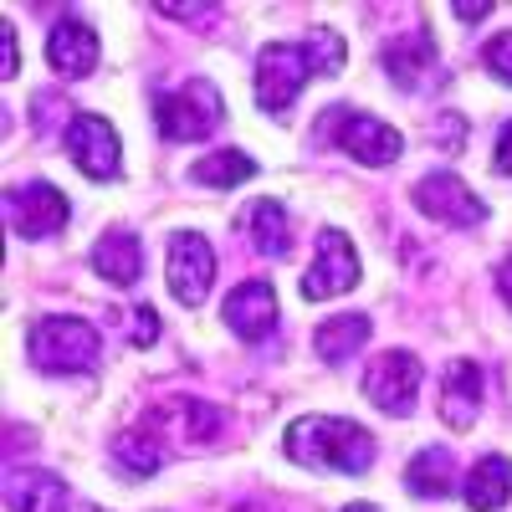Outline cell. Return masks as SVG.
<instances>
[{
  "mask_svg": "<svg viewBox=\"0 0 512 512\" xmlns=\"http://www.w3.org/2000/svg\"><path fill=\"white\" fill-rule=\"evenodd\" d=\"M384 72H390L400 88H415V82L436 67V47H431V31H410V36H395L390 47L379 52Z\"/></svg>",
  "mask_w": 512,
  "mask_h": 512,
  "instance_id": "cell-22",
  "label": "cell"
},
{
  "mask_svg": "<svg viewBox=\"0 0 512 512\" xmlns=\"http://www.w3.org/2000/svg\"><path fill=\"white\" fill-rule=\"evenodd\" d=\"M88 262H93V272H98L103 282H113V287H134V282H139V272H144L139 236L128 231V226L103 231V236L93 241V251H88Z\"/></svg>",
  "mask_w": 512,
  "mask_h": 512,
  "instance_id": "cell-17",
  "label": "cell"
},
{
  "mask_svg": "<svg viewBox=\"0 0 512 512\" xmlns=\"http://www.w3.org/2000/svg\"><path fill=\"white\" fill-rule=\"evenodd\" d=\"M98 354H103V338L88 318L52 313L31 328V364L47 374H82L98 364Z\"/></svg>",
  "mask_w": 512,
  "mask_h": 512,
  "instance_id": "cell-2",
  "label": "cell"
},
{
  "mask_svg": "<svg viewBox=\"0 0 512 512\" xmlns=\"http://www.w3.org/2000/svg\"><path fill=\"white\" fill-rule=\"evenodd\" d=\"M241 231L251 236V246L262 256H287V246H292V221H287L282 200H251L241 210Z\"/></svg>",
  "mask_w": 512,
  "mask_h": 512,
  "instance_id": "cell-21",
  "label": "cell"
},
{
  "mask_svg": "<svg viewBox=\"0 0 512 512\" xmlns=\"http://www.w3.org/2000/svg\"><path fill=\"white\" fill-rule=\"evenodd\" d=\"M282 446L297 466H313V472L359 477V472L374 466V436L349 415H303V420H292Z\"/></svg>",
  "mask_w": 512,
  "mask_h": 512,
  "instance_id": "cell-1",
  "label": "cell"
},
{
  "mask_svg": "<svg viewBox=\"0 0 512 512\" xmlns=\"http://www.w3.org/2000/svg\"><path fill=\"white\" fill-rule=\"evenodd\" d=\"M405 487L425 502H436V497H451L456 487V456L446 446H425L410 466H405Z\"/></svg>",
  "mask_w": 512,
  "mask_h": 512,
  "instance_id": "cell-23",
  "label": "cell"
},
{
  "mask_svg": "<svg viewBox=\"0 0 512 512\" xmlns=\"http://www.w3.org/2000/svg\"><path fill=\"white\" fill-rule=\"evenodd\" d=\"M128 338H134V349H154L159 344V313L154 308H134V318H128Z\"/></svg>",
  "mask_w": 512,
  "mask_h": 512,
  "instance_id": "cell-27",
  "label": "cell"
},
{
  "mask_svg": "<svg viewBox=\"0 0 512 512\" xmlns=\"http://www.w3.org/2000/svg\"><path fill=\"white\" fill-rule=\"evenodd\" d=\"M436 128H441V134H436L441 144H451V139L461 144V139H466V134H461V128H466V123H461V118H451V113H441V118H436Z\"/></svg>",
  "mask_w": 512,
  "mask_h": 512,
  "instance_id": "cell-31",
  "label": "cell"
},
{
  "mask_svg": "<svg viewBox=\"0 0 512 512\" xmlns=\"http://www.w3.org/2000/svg\"><path fill=\"white\" fill-rule=\"evenodd\" d=\"M47 62L57 77H88L98 67V31L82 16H62L47 31Z\"/></svg>",
  "mask_w": 512,
  "mask_h": 512,
  "instance_id": "cell-14",
  "label": "cell"
},
{
  "mask_svg": "<svg viewBox=\"0 0 512 512\" xmlns=\"http://www.w3.org/2000/svg\"><path fill=\"white\" fill-rule=\"evenodd\" d=\"M313 77L303 47H292V41H267L262 52H256V103L267 113H287L303 93V82Z\"/></svg>",
  "mask_w": 512,
  "mask_h": 512,
  "instance_id": "cell-8",
  "label": "cell"
},
{
  "mask_svg": "<svg viewBox=\"0 0 512 512\" xmlns=\"http://www.w3.org/2000/svg\"><path fill=\"white\" fill-rule=\"evenodd\" d=\"M21 67V52H16V26L0 21V77H16Z\"/></svg>",
  "mask_w": 512,
  "mask_h": 512,
  "instance_id": "cell-29",
  "label": "cell"
},
{
  "mask_svg": "<svg viewBox=\"0 0 512 512\" xmlns=\"http://www.w3.org/2000/svg\"><path fill=\"white\" fill-rule=\"evenodd\" d=\"M318 128H323V139H333L338 149L354 154V159H359V164H369V169L395 164V159H400V149H405L400 128H390V123L374 118V113H349V108H338V113H323V118H318Z\"/></svg>",
  "mask_w": 512,
  "mask_h": 512,
  "instance_id": "cell-4",
  "label": "cell"
},
{
  "mask_svg": "<svg viewBox=\"0 0 512 512\" xmlns=\"http://www.w3.org/2000/svg\"><path fill=\"white\" fill-rule=\"evenodd\" d=\"M164 277H169V292L180 297L185 308H200L210 282H216V246L200 231H175L164 246Z\"/></svg>",
  "mask_w": 512,
  "mask_h": 512,
  "instance_id": "cell-5",
  "label": "cell"
},
{
  "mask_svg": "<svg viewBox=\"0 0 512 512\" xmlns=\"http://www.w3.org/2000/svg\"><path fill=\"white\" fill-rule=\"evenodd\" d=\"M456 16H461V21H482V16H487V0H461Z\"/></svg>",
  "mask_w": 512,
  "mask_h": 512,
  "instance_id": "cell-34",
  "label": "cell"
},
{
  "mask_svg": "<svg viewBox=\"0 0 512 512\" xmlns=\"http://www.w3.org/2000/svg\"><path fill=\"white\" fill-rule=\"evenodd\" d=\"M497 292H502V303L512 308V251L497 262Z\"/></svg>",
  "mask_w": 512,
  "mask_h": 512,
  "instance_id": "cell-32",
  "label": "cell"
},
{
  "mask_svg": "<svg viewBox=\"0 0 512 512\" xmlns=\"http://www.w3.org/2000/svg\"><path fill=\"white\" fill-rule=\"evenodd\" d=\"M169 21H185V26H200V31H210V26H221V11H210V6H195V0H185V6H159Z\"/></svg>",
  "mask_w": 512,
  "mask_h": 512,
  "instance_id": "cell-28",
  "label": "cell"
},
{
  "mask_svg": "<svg viewBox=\"0 0 512 512\" xmlns=\"http://www.w3.org/2000/svg\"><path fill=\"white\" fill-rule=\"evenodd\" d=\"M6 221L26 241H47L67 226V195L47 180H26L6 195Z\"/></svg>",
  "mask_w": 512,
  "mask_h": 512,
  "instance_id": "cell-11",
  "label": "cell"
},
{
  "mask_svg": "<svg viewBox=\"0 0 512 512\" xmlns=\"http://www.w3.org/2000/svg\"><path fill=\"white\" fill-rule=\"evenodd\" d=\"M369 328L374 323L364 313H333V318H323L313 328V349H318L323 364H344V359H354L369 344Z\"/></svg>",
  "mask_w": 512,
  "mask_h": 512,
  "instance_id": "cell-20",
  "label": "cell"
},
{
  "mask_svg": "<svg viewBox=\"0 0 512 512\" xmlns=\"http://www.w3.org/2000/svg\"><path fill=\"white\" fill-rule=\"evenodd\" d=\"M354 282H359V251H354V241L338 226H323L318 241H313V262L303 272V297H308V303H323V297L354 292Z\"/></svg>",
  "mask_w": 512,
  "mask_h": 512,
  "instance_id": "cell-7",
  "label": "cell"
},
{
  "mask_svg": "<svg viewBox=\"0 0 512 512\" xmlns=\"http://www.w3.org/2000/svg\"><path fill=\"white\" fill-rule=\"evenodd\" d=\"M144 420L164 436L169 451H175V446H210V441L221 436V425H226L216 405H210V400H195V395H169V400L149 405Z\"/></svg>",
  "mask_w": 512,
  "mask_h": 512,
  "instance_id": "cell-9",
  "label": "cell"
},
{
  "mask_svg": "<svg viewBox=\"0 0 512 512\" xmlns=\"http://www.w3.org/2000/svg\"><path fill=\"white\" fill-rule=\"evenodd\" d=\"M164 456H169V446H164V436L144 415L128 425V431L113 436V461H118V472H128V477H154L164 466Z\"/></svg>",
  "mask_w": 512,
  "mask_h": 512,
  "instance_id": "cell-18",
  "label": "cell"
},
{
  "mask_svg": "<svg viewBox=\"0 0 512 512\" xmlns=\"http://www.w3.org/2000/svg\"><path fill=\"white\" fill-rule=\"evenodd\" d=\"M154 118H159V134H164V139L190 144V139L216 134V123L226 118V103H221V88H216L210 77H185L180 88L159 93Z\"/></svg>",
  "mask_w": 512,
  "mask_h": 512,
  "instance_id": "cell-3",
  "label": "cell"
},
{
  "mask_svg": "<svg viewBox=\"0 0 512 512\" xmlns=\"http://www.w3.org/2000/svg\"><path fill=\"white\" fill-rule=\"evenodd\" d=\"M482 67L497 77V82H507L512 88V31H497L487 47H482Z\"/></svg>",
  "mask_w": 512,
  "mask_h": 512,
  "instance_id": "cell-26",
  "label": "cell"
},
{
  "mask_svg": "<svg viewBox=\"0 0 512 512\" xmlns=\"http://www.w3.org/2000/svg\"><path fill=\"white\" fill-rule=\"evenodd\" d=\"M221 318L231 333H241L246 344H262V338L277 333V292L262 282V277H251V282H236L226 292V303H221Z\"/></svg>",
  "mask_w": 512,
  "mask_h": 512,
  "instance_id": "cell-13",
  "label": "cell"
},
{
  "mask_svg": "<svg viewBox=\"0 0 512 512\" xmlns=\"http://www.w3.org/2000/svg\"><path fill=\"white\" fill-rule=\"evenodd\" d=\"M461 497H466V507H472V512H497V507H507V502H512V461L497 456V451L482 456L472 472H466Z\"/></svg>",
  "mask_w": 512,
  "mask_h": 512,
  "instance_id": "cell-19",
  "label": "cell"
},
{
  "mask_svg": "<svg viewBox=\"0 0 512 512\" xmlns=\"http://www.w3.org/2000/svg\"><path fill=\"white\" fill-rule=\"evenodd\" d=\"M492 164L502 169V175H512V123H502V134H497V149H492Z\"/></svg>",
  "mask_w": 512,
  "mask_h": 512,
  "instance_id": "cell-30",
  "label": "cell"
},
{
  "mask_svg": "<svg viewBox=\"0 0 512 512\" xmlns=\"http://www.w3.org/2000/svg\"><path fill=\"white\" fill-rule=\"evenodd\" d=\"M303 57H308V67H313V77H338L344 72V62H349V52H344V36L338 31H328V26H313L303 41Z\"/></svg>",
  "mask_w": 512,
  "mask_h": 512,
  "instance_id": "cell-25",
  "label": "cell"
},
{
  "mask_svg": "<svg viewBox=\"0 0 512 512\" xmlns=\"http://www.w3.org/2000/svg\"><path fill=\"white\" fill-rule=\"evenodd\" d=\"M415 205H420L431 221H441V226H461V231L487 221L482 195L466 185L461 175H451V169H431V175L415 185Z\"/></svg>",
  "mask_w": 512,
  "mask_h": 512,
  "instance_id": "cell-10",
  "label": "cell"
},
{
  "mask_svg": "<svg viewBox=\"0 0 512 512\" xmlns=\"http://www.w3.org/2000/svg\"><path fill=\"white\" fill-rule=\"evenodd\" d=\"M231 512H287L282 502H272V497H246V502H236Z\"/></svg>",
  "mask_w": 512,
  "mask_h": 512,
  "instance_id": "cell-33",
  "label": "cell"
},
{
  "mask_svg": "<svg viewBox=\"0 0 512 512\" xmlns=\"http://www.w3.org/2000/svg\"><path fill=\"white\" fill-rule=\"evenodd\" d=\"M6 507L11 512H67V482L47 466H16L6 472Z\"/></svg>",
  "mask_w": 512,
  "mask_h": 512,
  "instance_id": "cell-16",
  "label": "cell"
},
{
  "mask_svg": "<svg viewBox=\"0 0 512 512\" xmlns=\"http://www.w3.org/2000/svg\"><path fill=\"white\" fill-rule=\"evenodd\" d=\"M482 395H487L482 364L477 359H451L446 379H441V420L451 425V431H466L482 410Z\"/></svg>",
  "mask_w": 512,
  "mask_h": 512,
  "instance_id": "cell-15",
  "label": "cell"
},
{
  "mask_svg": "<svg viewBox=\"0 0 512 512\" xmlns=\"http://www.w3.org/2000/svg\"><path fill=\"white\" fill-rule=\"evenodd\" d=\"M62 144H67L72 164H77L88 180H118L123 144H118V128H113L103 113H72Z\"/></svg>",
  "mask_w": 512,
  "mask_h": 512,
  "instance_id": "cell-6",
  "label": "cell"
},
{
  "mask_svg": "<svg viewBox=\"0 0 512 512\" xmlns=\"http://www.w3.org/2000/svg\"><path fill=\"white\" fill-rule=\"evenodd\" d=\"M364 395L384 415H410L420 400V359L410 349H384L364 374Z\"/></svg>",
  "mask_w": 512,
  "mask_h": 512,
  "instance_id": "cell-12",
  "label": "cell"
},
{
  "mask_svg": "<svg viewBox=\"0 0 512 512\" xmlns=\"http://www.w3.org/2000/svg\"><path fill=\"white\" fill-rule=\"evenodd\" d=\"M344 512H379V507H374V502H349Z\"/></svg>",
  "mask_w": 512,
  "mask_h": 512,
  "instance_id": "cell-35",
  "label": "cell"
},
{
  "mask_svg": "<svg viewBox=\"0 0 512 512\" xmlns=\"http://www.w3.org/2000/svg\"><path fill=\"white\" fill-rule=\"evenodd\" d=\"M195 185H210V190H231V185H246L256 175V159L241 154V149H216V154H205L195 169Z\"/></svg>",
  "mask_w": 512,
  "mask_h": 512,
  "instance_id": "cell-24",
  "label": "cell"
}]
</instances>
